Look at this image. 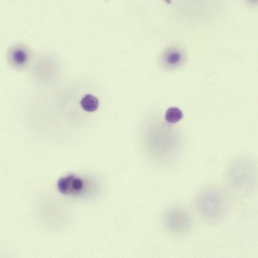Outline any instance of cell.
Masks as SVG:
<instances>
[{
    "mask_svg": "<svg viewBox=\"0 0 258 258\" xmlns=\"http://www.w3.org/2000/svg\"><path fill=\"white\" fill-rule=\"evenodd\" d=\"M30 58L28 48L23 45L14 46L9 51L8 59L11 65L22 68L27 65Z\"/></svg>",
    "mask_w": 258,
    "mask_h": 258,
    "instance_id": "4",
    "label": "cell"
},
{
    "mask_svg": "<svg viewBox=\"0 0 258 258\" xmlns=\"http://www.w3.org/2000/svg\"><path fill=\"white\" fill-rule=\"evenodd\" d=\"M195 205L199 213L206 220L219 221L225 216L229 209V196L222 189L207 188L198 193Z\"/></svg>",
    "mask_w": 258,
    "mask_h": 258,
    "instance_id": "1",
    "label": "cell"
},
{
    "mask_svg": "<svg viewBox=\"0 0 258 258\" xmlns=\"http://www.w3.org/2000/svg\"><path fill=\"white\" fill-rule=\"evenodd\" d=\"M184 59V54L183 51L180 49L173 48L167 50L164 53L162 62L167 67L173 68L181 65Z\"/></svg>",
    "mask_w": 258,
    "mask_h": 258,
    "instance_id": "5",
    "label": "cell"
},
{
    "mask_svg": "<svg viewBox=\"0 0 258 258\" xmlns=\"http://www.w3.org/2000/svg\"><path fill=\"white\" fill-rule=\"evenodd\" d=\"M166 226L172 232L181 234L189 231L192 226V219L186 211L181 209H172L165 216Z\"/></svg>",
    "mask_w": 258,
    "mask_h": 258,
    "instance_id": "2",
    "label": "cell"
},
{
    "mask_svg": "<svg viewBox=\"0 0 258 258\" xmlns=\"http://www.w3.org/2000/svg\"><path fill=\"white\" fill-rule=\"evenodd\" d=\"M183 117L181 110L177 107L169 108L165 114L166 120L170 123H174L179 121Z\"/></svg>",
    "mask_w": 258,
    "mask_h": 258,
    "instance_id": "7",
    "label": "cell"
},
{
    "mask_svg": "<svg viewBox=\"0 0 258 258\" xmlns=\"http://www.w3.org/2000/svg\"><path fill=\"white\" fill-rule=\"evenodd\" d=\"M83 109L88 112H92L98 108L99 102L98 99L91 94L85 95L80 101Z\"/></svg>",
    "mask_w": 258,
    "mask_h": 258,
    "instance_id": "6",
    "label": "cell"
},
{
    "mask_svg": "<svg viewBox=\"0 0 258 258\" xmlns=\"http://www.w3.org/2000/svg\"><path fill=\"white\" fill-rule=\"evenodd\" d=\"M57 187L59 191L65 194H78L81 193L84 187L82 180L70 175L61 178L58 181Z\"/></svg>",
    "mask_w": 258,
    "mask_h": 258,
    "instance_id": "3",
    "label": "cell"
}]
</instances>
